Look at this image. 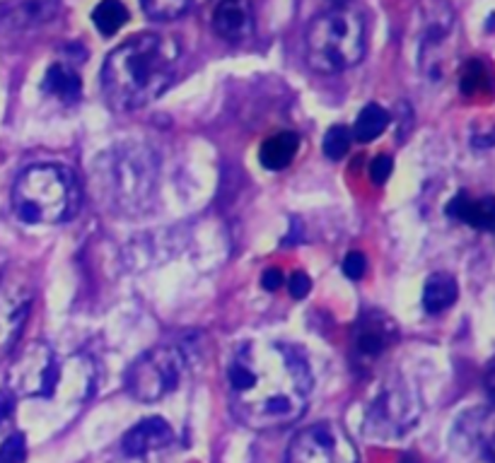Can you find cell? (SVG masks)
Returning <instances> with one entry per match:
<instances>
[{"mask_svg": "<svg viewBox=\"0 0 495 463\" xmlns=\"http://www.w3.org/2000/svg\"><path fill=\"white\" fill-rule=\"evenodd\" d=\"M457 15L449 5H426L421 10V34L416 39V58L426 78L440 82L455 68Z\"/></svg>", "mask_w": 495, "mask_h": 463, "instance_id": "6", "label": "cell"}, {"mask_svg": "<svg viewBox=\"0 0 495 463\" xmlns=\"http://www.w3.org/2000/svg\"><path fill=\"white\" fill-rule=\"evenodd\" d=\"M421 420V398L404 382H389L367 408L365 432L373 439H399Z\"/></svg>", "mask_w": 495, "mask_h": 463, "instance_id": "8", "label": "cell"}, {"mask_svg": "<svg viewBox=\"0 0 495 463\" xmlns=\"http://www.w3.org/2000/svg\"><path fill=\"white\" fill-rule=\"evenodd\" d=\"M445 213H448L449 217H455V220L467 222L469 227L493 229L495 222L493 198H474V195H469L467 191H461V194H457L455 198L448 203Z\"/></svg>", "mask_w": 495, "mask_h": 463, "instance_id": "15", "label": "cell"}, {"mask_svg": "<svg viewBox=\"0 0 495 463\" xmlns=\"http://www.w3.org/2000/svg\"><path fill=\"white\" fill-rule=\"evenodd\" d=\"M394 172V160L389 154H377L370 164V179L374 184H384L389 179V174Z\"/></svg>", "mask_w": 495, "mask_h": 463, "instance_id": "28", "label": "cell"}, {"mask_svg": "<svg viewBox=\"0 0 495 463\" xmlns=\"http://www.w3.org/2000/svg\"><path fill=\"white\" fill-rule=\"evenodd\" d=\"M288 289H290V295L295 297V300H302V297L310 295V289H312V280H310V276H307V273L298 270V273L290 278V282H288Z\"/></svg>", "mask_w": 495, "mask_h": 463, "instance_id": "29", "label": "cell"}, {"mask_svg": "<svg viewBox=\"0 0 495 463\" xmlns=\"http://www.w3.org/2000/svg\"><path fill=\"white\" fill-rule=\"evenodd\" d=\"M353 135L346 126H332L324 135V154L329 160H343L351 150Z\"/></svg>", "mask_w": 495, "mask_h": 463, "instance_id": "25", "label": "cell"}, {"mask_svg": "<svg viewBox=\"0 0 495 463\" xmlns=\"http://www.w3.org/2000/svg\"><path fill=\"white\" fill-rule=\"evenodd\" d=\"M172 439H174V432H172L170 423L163 420V417L153 416L133 425V427L123 435L121 447L126 457L138 458L150 454V451L164 449Z\"/></svg>", "mask_w": 495, "mask_h": 463, "instance_id": "13", "label": "cell"}, {"mask_svg": "<svg viewBox=\"0 0 495 463\" xmlns=\"http://www.w3.org/2000/svg\"><path fill=\"white\" fill-rule=\"evenodd\" d=\"M41 88H44L47 94L56 97V100L70 104V101H78V97H80L82 82L75 68L56 61L54 66L47 70V78H44V85H41Z\"/></svg>", "mask_w": 495, "mask_h": 463, "instance_id": "19", "label": "cell"}, {"mask_svg": "<svg viewBox=\"0 0 495 463\" xmlns=\"http://www.w3.org/2000/svg\"><path fill=\"white\" fill-rule=\"evenodd\" d=\"M56 10H58L56 3H20V5L5 7V20L13 27H35L51 20Z\"/></svg>", "mask_w": 495, "mask_h": 463, "instance_id": "21", "label": "cell"}, {"mask_svg": "<svg viewBox=\"0 0 495 463\" xmlns=\"http://www.w3.org/2000/svg\"><path fill=\"white\" fill-rule=\"evenodd\" d=\"M35 289L22 278H0V360L13 353L32 314Z\"/></svg>", "mask_w": 495, "mask_h": 463, "instance_id": "11", "label": "cell"}, {"mask_svg": "<svg viewBox=\"0 0 495 463\" xmlns=\"http://www.w3.org/2000/svg\"><path fill=\"white\" fill-rule=\"evenodd\" d=\"M467 417L471 420V423H467L464 416H461L455 423V437H457V444H459V449H476V447H483V451L489 454L490 410H469Z\"/></svg>", "mask_w": 495, "mask_h": 463, "instance_id": "16", "label": "cell"}, {"mask_svg": "<svg viewBox=\"0 0 495 463\" xmlns=\"http://www.w3.org/2000/svg\"><path fill=\"white\" fill-rule=\"evenodd\" d=\"M27 461V439L22 432H15L0 444V463H25Z\"/></svg>", "mask_w": 495, "mask_h": 463, "instance_id": "26", "label": "cell"}, {"mask_svg": "<svg viewBox=\"0 0 495 463\" xmlns=\"http://www.w3.org/2000/svg\"><path fill=\"white\" fill-rule=\"evenodd\" d=\"M15 410V396L7 389H0V425L5 423L7 417L13 416Z\"/></svg>", "mask_w": 495, "mask_h": 463, "instance_id": "31", "label": "cell"}, {"mask_svg": "<svg viewBox=\"0 0 495 463\" xmlns=\"http://www.w3.org/2000/svg\"><path fill=\"white\" fill-rule=\"evenodd\" d=\"M367 270V258L363 251H351V254L343 258V273L351 280H360V278L365 276Z\"/></svg>", "mask_w": 495, "mask_h": 463, "instance_id": "27", "label": "cell"}, {"mask_svg": "<svg viewBox=\"0 0 495 463\" xmlns=\"http://www.w3.org/2000/svg\"><path fill=\"white\" fill-rule=\"evenodd\" d=\"M13 213L27 225H61L80 210V186L68 167L44 162L25 169L13 186Z\"/></svg>", "mask_w": 495, "mask_h": 463, "instance_id": "4", "label": "cell"}, {"mask_svg": "<svg viewBox=\"0 0 495 463\" xmlns=\"http://www.w3.org/2000/svg\"><path fill=\"white\" fill-rule=\"evenodd\" d=\"M367 47V27L360 10L333 5L314 15L305 34L307 63L324 75L343 73L363 61Z\"/></svg>", "mask_w": 495, "mask_h": 463, "instance_id": "5", "label": "cell"}, {"mask_svg": "<svg viewBox=\"0 0 495 463\" xmlns=\"http://www.w3.org/2000/svg\"><path fill=\"white\" fill-rule=\"evenodd\" d=\"M389 121H392V116H389L387 109L380 107V104H367L358 114V119H355L353 133L351 135L358 142H373L374 138H380L387 131Z\"/></svg>", "mask_w": 495, "mask_h": 463, "instance_id": "20", "label": "cell"}, {"mask_svg": "<svg viewBox=\"0 0 495 463\" xmlns=\"http://www.w3.org/2000/svg\"><path fill=\"white\" fill-rule=\"evenodd\" d=\"M3 266H5V258L0 256V273H3Z\"/></svg>", "mask_w": 495, "mask_h": 463, "instance_id": "32", "label": "cell"}, {"mask_svg": "<svg viewBox=\"0 0 495 463\" xmlns=\"http://www.w3.org/2000/svg\"><path fill=\"white\" fill-rule=\"evenodd\" d=\"M300 150V135L295 131H280V133L271 135L269 141L258 150V160L266 169L271 172H280V169L290 167V162L295 160V154Z\"/></svg>", "mask_w": 495, "mask_h": 463, "instance_id": "17", "label": "cell"}, {"mask_svg": "<svg viewBox=\"0 0 495 463\" xmlns=\"http://www.w3.org/2000/svg\"><path fill=\"white\" fill-rule=\"evenodd\" d=\"M191 10L189 3L179 0H157V3H142V13L157 22H174Z\"/></svg>", "mask_w": 495, "mask_h": 463, "instance_id": "24", "label": "cell"}, {"mask_svg": "<svg viewBox=\"0 0 495 463\" xmlns=\"http://www.w3.org/2000/svg\"><path fill=\"white\" fill-rule=\"evenodd\" d=\"M396 341H399V326L380 309H367L355 321L351 345L358 360L373 363L384 355Z\"/></svg>", "mask_w": 495, "mask_h": 463, "instance_id": "12", "label": "cell"}, {"mask_svg": "<svg viewBox=\"0 0 495 463\" xmlns=\"http://www.w3.org/2000/svg\"><path fill=\"white\" fill-rule=\"evenodd\" d=\"M61 382V363L47 342H32L17 353L7 370V391L20 398H51Z\"/></svg>", "mask_w": 495, "mask_h": 463, "instance_id": "9", "label": "cell"}, {"mask_svg": "<svg viewBox=\"0 0 495 463\" xmlns=\"http://www.w3.org/2000/svg\"><path fill=\"white\" fill-rule=\"evenodd\" d=\"M186 355L174 345H157L138 357L126 372V389L136 401L155 403L177 391L186 374Z\"/></svg>", "mask_w": 495, "mask_h": 463, "instance_id": "7", "label": "cell"}, {"mask_svg": "<svg viewBox=\"0 0 495 463\" xmlns=\"http://www.w3.org/2000/svg\"><path fill=\"white\" fill-rule=\"evenodd\" d=\"M227 394L239 423L251 430H280L305 416L312 372L292 345L247 341L227 364Z\"/></svg>", "mask_w": 495, "mask_h": 463, "instance_id": "1", "label": "cell"}, {"mask_svg": "<svg viewBox=\"0 0 495 463\" xmlns=\"http://www.w3.org/2000/svg\"><path fill=\"white\" fill-rule=\"evenodd\" d=\"M97 198L116 216H141L157 188V157L141 142H119L92 164Z\"/></svg>", "mask_w": 495, "mask_h": 463, "instance_id": "3", "label": "cell"}, {"mask_svg": "<svg viewBox=\"0 0 495 463\" xmlns=\"http://www.w3.org/2000/svg\"><path fill=\"white\" fill-rule=\"evenodd\" d=\"M283 270L280 268H269L264 270V276H261V288L269 289V292H276V289L283 288Z\"/></svg>", "mask_w": 495, "mask_h": 463, "instance_id": "30", "label": "cell"}, {"mask_svg": "<svg viewBox=\"0 0 495 463\" xmlns=\"http://www.w3.org/2000/svg\"><path fill=\"white\" fill-rule=\"evenodd\" d=\"M461 92L469 97H481V94L490 92V75L483 68L481 61H471L464 70H461Z\"/></svg>", "mask_w": 495, "mask_h": 463, "instance_id": "23", "label": "cell"}, {"mask_svg": "<svg viewBox=\"0 0 495 463\" xmlns=\"http://www.w3.org/2000/svg\"><path fill=\"white\" fill-rule=\"evenodd\" d=\"M213 29L230 44L247 41L254 32V10L245 0H225L213 10Z\"/></svg>", "mask_w": 495, "mask_h": 463, "instance_id": "14", "label": "cell"}, {"mask_svg": "<svg viewBox=\"0 0 495 463\" xmlns=\"http://www.w3.org/2000/svg\"><path fill=\"white\" fill-rule=\"evenodd\" d=\"M459 297V285L449 273H433L423 285V309L427 314H440Z\"/></svg>", "mask_w": 495, "mask_h": 463, "instance_id": "18", "label": "cell"}, {"mask_svg": "<svg viewBox=\"0 0 495 463\" xmlns=\"http://www.w3.org/2000/svg\"><path fill=\"white\" fill-rule=\"evenodd\" d=\"M179 44L164 34H133L104 58L102 92L116 111H136L155 101L177 78Z\"/></svg>", "mask_w": 495, "mask_h": 463, "instance_id": "2", "label": "cell"}, {"mask_svg": "<svg viewBox=\"0 0 495 463\" xmlns=\"http://www.w3.org/2000/svg\"><path fill=\"white\" fill-rule=\"evenodd\" d=\"M92 22H95L97 32L111 37L129 22V7L116 0H104L92 10Z\"/></svg>", "mask_w": 495, "mask_h": 463, "instance_id": "22", "label": "cell"}, {"mask_svg": "<svg viewBox=\"0 0 495 463\" xmlns=\"http://www.w3.org/2000/svg\"><path fill=\"white\" fill-rule=\"evenodd\" d=\"M285 463H358V451L336 423H317L295 435Z\"/></svg>", "mask_w": 495, "mask_h": 463, "instance_id": "10", "label": "cell"}]
</instances>
